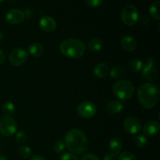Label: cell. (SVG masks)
<instances>
[{"label": "cell", "mask_w": 160, "mask_h": 160, "mask_svg": "<svg viewBox=\"0 0 160 160\" xmlns=\"http://www.w3.org/2000/svg\"><path fill=\"white\" fill-rule=\"evenodd\" d=\"M159 89L157 85L152 83H145L138 89V98L145 109L155 107L159 102Z\"/></svg>", "instance_id": "7a4b0ae2"}, {"label": "cell", "mask_w": 160, "mask_h": 160, "mask_svg": "<svg viewBox=\"0 0 160 160\" xmlns=\"http://www.w3.org/2000/svg\"><path fill=\"white\" fill-rule=\"evenodd\" d=\"M123 109V105L119 100H112L109 102L106 106V109L109 113L117 114L121 112Z\"/></svg>", "instance_id": "9a60e30c"}, {"label": "cell", "mask_w": 160, "mask_h": 160, "mask_svg": "<svg viewBox=\"0 0 160 160\" xmlns=\"http://www.w3.org/2000/svg\"><path fill=\"white\" fill-rule=\"evenodd\" d=\"M122 142L118 138L114 137L112 138H111V140L109 141V149L111 154L114 155V156H117L118 154H120V152H121L122 149Z\"/></svg>", "instance_id": "e0dca14e"}, {"label": "cell", "mask_w": 160, "mask_h": 160, "mask_svg": "<svg viewBox=\"0 0 160 160\" xmlns=\"http://www.w3.org/2000/svg\"><path fill=\"white\" fill-rule=\"evenodd\" d=\"M59 50L63 56L70 59H79L85 53V44L79 39L68 38L59 45Z\"/></svg>", "instance_id": "3957f363"}, {"label": "cell", "mask_w": 160, "mask_h": 160, "mask_svg": "<svg viewBox=\"0 0 160 160\" xmlns=\"http://www.w3.org/2000/svg\"><path fill=\"white\" fill-rule=\"evenodd\" d=\"M30 160H47L44 156H40V155H36V156H33V157L31 158Z\"/></svg>", "instance_id": "e575fe53"}, {"label": "cell", "mask_w": 160, "mask_h": 160, "mask_svg": "<svg viewBox=\"0 0 160 160\" xmlns=\"http://www.w3.org/2000/svg\"><path fill=\"white\" fill-rule=\"evenodd\" d=\"M81 160H100V159L96 155L92 154V153H88V154H85L84 156H83Z\"/></svg>", "instance_id": "4dcf8cb0"}, {"label": "cell", "mask_w": 160, "mask_h": 160, "mask_svg": "<svg viewBox=\"0 0 160 160\" xmlns=\"http://www.w3.org/2000/svg\"><path fill=\"white\" fill-rule=\"evenodd\" d=\"M103 160H118V158L117 157V156H114L111 153H108L103 157Z\"/></svg>", "instance_id": "1f68e13d"}, {"label": "cell", "mask_w": 160, "mask_h": 160, "mask_svg": "<svg viewBox=\"0 0 160 160\" xmlns=\"http://www.w3.org/2000/svg\"><path fill=\"white\" fill-rule=\"evenodd\" d=\"M134 143L137 145L138 148H145L148 145V138L145 137L143 134H140V135L137 136L134 140Z\"/></svg>", "instance_id": "cb8c5ba5"}, {"label": "cell", "mask_w": 160, "mask_h": 160, "mask_svg": "<svg viewBox=\"0 0 160 160\" xmlns=\"http://www.w3.org/2000/svg\"><path fill=\"white\" fill-rule=\"evenodd\" d=\"M65 143L67 149L73 154H82L89 147V142L86 134L81 130L71 129L66 134Z\"/></svg>", "instance_id": "6da1fadb"}, {"label": "cell", "mask_w": 160, "mask_h": 160, "mask_svg": "<svg viewBox=\"0 0 160 160\" xmlns=\"http://www.w3.org/2000/svg\"><path fill=\"white\" fill-rule=\"evenodd\" d=\"M5 59H6V56H5V52L2 50L0 48V65L4 63Z\"/></svg>", "instance_id": "836d02e7"}, {"label": "cell", "mask_w": 160, "mask_h": 160, "mask_svg": "<svg viewBox=\"0 0 160 160\" xmlns=\"http://www.w3.org/2000/svg\"><path fill=\"white\" fill-rule=\"evenodd\" d=\"M25 18V14L23 11L17 9H12L6 13V19L7 22L10 24L17 25L20 24Z\"/></svg>", "instance_id": "8fae6325"}, {"label": "cell", "mask_w": 160, "mask_h": 160, "mask_svg": "<svg viewBox=\"0 0 160 160\" xmlns=\"http://www.w3.org/2000/svg\"><path fill=\"white\" fill-rule=\"evenodd\" d=\"M123 128L126 132L131 134H135L142 129V123L137 117H129L125 119L123 122Z\"/></svg>", "instance_id": "30bf717a"}, {"label": "cell", "mask_w": 160, "mask_h": 160, "mask_svg": "<svg viewBox=\"0 0 160 160\" xmlns=\"http://www.w3.org/2000/svg\"><path fill=\"white\" fill-rule=\"evenodd\" d=\"M103 46L102 42L98 38H93L88 42L87 47L90 51L92 52H98L102 49Z\"/></svg>", "instance_id": "d6986e66"}, {"label": "cell", "mask_w": 160, "mask_h": 160, "mask_svg": "<svg viewBox=\"0 0 160 160\" xmlns=\"http://www.w3.org/2000/svg\"><path fill=\"white\" fill-rule=\"evenodd\" d=\"M39 26L45 32L51 33L56 30V22L52 17L45 16L41 18L40 21H39Z\"/></svg>", "instance_id": "4fadbf2b"}, {"label": "cell", "mask_w": 160, "mask_h": 160, "mask_svg": "<svg viewBox=\"0 0 160 160\" xmlns=\"http://www.w3.org/2000/svg\"><path fill=\"white\" fill-rule=\"evenodd\" d=\"M4 1V0H0V2H3Z\"/></svg>", "instance_id": "74e56055"}, {"label": "cell", "mask_w": 160, "mask_h": 160, "mask_svg": "<svg viewBox=\"0 0 160 160\" xmlns=\"http://www.w3.org/2000/svg\"><path fill=\"white\" fill-rule=\"evenodd\" d=\"M19 154L23 159H29L32 156V150L28 146H22L19 149Z\"/></svg>", "instance_id": "d4e9b609"}, {"label": "cell", "mask_w": 160, "mask_h": 160, "mask_svg": "<svg viewBox=\"0 0 160 160\" xmlns=\"http://www.w3.org/2000/svg\"><path fill=\"white\" fill-rule=\"evenodd\" d=\"M28 51L34 57H40L44 53V47L38 42H34L28 46Z\"/></svg>", "instance_id": "ac0fdd59"}, {"label": "cell", "mask_w": 160, "mask_h": 160, "mask_svg": "<svg viewBox=\"0 0 160 160\" xmlns=\"http://www.w3.org/2000/svg\"><path fill=\"white\" fill-rule=\"evenodd\" d=\"M160 129L159 123L155 120H150L145 123L143 127V133L145 137L152 138L159 133Z\"/></svg>", "instance_id": "7c38bea8"}, {"label": "cell", "mask_w": 160, "mask_h": 160, "mask_svg": "<svg viewBox=\"0 0 160 160\" xmlns=\"http://www.w3.org/2000/svg\"><path fill=\"white\" fill-rule=\"evenodd\" d=\"M114 95L121 101H127L132 97L134 92V84L128 80H120L112 86Z\"/></svg>", "instance_id": "277c9868"}, {"label": "cell", "mask_w": 160, "mask_h": 160, "mask_svg": "<svg viewBox=\"0 0 160 160\" xmlns=\"http://www.w3.org/2000/svg\"><path fill=\"white\" fill-rule=\"evenodd\" d=\"M77 112L78 115L82 118L88 119L95 115L97 112V108L96 106L92 102L85 101L80 103L77 109Z\"/></svg>", "instance_id": "9c48e42d"}, {"label": "cell", "mask_w": 160, "mask_h": 160, "mask_svg": "<svg viewBox=\"0 0 160 160\" xmlns=\"http://www.w3.org/2000/svg\"><path fill=\"white\" fill-rule=\"evenodd\" d=\"M109 71V66L105 62H100L95 67L93 70V73L96 78H104L105 77L107 76Z\"/></svg>", "instance_id": "2e32d148"}, {"label": "cell", "mask_w": 160, "mask_h": 160, "mask_svg": "<svg viewBox=\"0 0 160 160\" xmlns=\"http://www.w3.org/2000/svg\"><path fill=\"white\" fill-rule=\"evenodd\" d=\"M121 48L126 52H133L137 47V42L133 37L130 35H125L120 39Z\"/></svg>", "instance_id": "5bb4252c"}, {"label": "cell", "mask_w": 160, "mask_h": 160, "mask_svg": "<svg viewBox=\"0 0 160 160\" xmlns=\"http://www.w3.org/2000/svg\"><path fill=\"white\" fill-rule=\"evenodd\" d=\"M120 17L124 24L128 26H134L139 19L138 11L137 7L132 4L125 6L121 10Z\"/></svg>", "instance_id": "5b68a950"}, {"label": "cell", "mask_w": 160, "mask_h": 160, "mask_svg": "<svg viewBox=\"0 0 160 160\" xmlns=\"http://www.w3.org/2000/svg\"><path fill=\"white\" fill-rule=\"evenodd\" d=\"M0 160H7V158L3 155H0Z\"/></svg>", "instance_id": "d590c367"}, {"label": "cell", "mask_w": 160, "mask_h": 160, "mask_svg": "<svg viewBox=\"0 0 160 160\" xmlns=\"http://www.w3.org/2000/svg\"><path fill=\"white\" fill-rule=\"evenodd\" d=\"M159 0H157L155 2H153L149 8V15L155 20H159L160 15H159Z\"/></svg>", "instance_id": "7402d4cb"}, {"label": "cell", "mask_w": 160, "mask_h": 160, "mask_svg": "<svg viewBox=\"0 0 160 160\" xmlns=\"http://www.w3.org/2000/svg\"><path fill=\"white\" fill-rule=\"evenodd\" d=\"M86 3L91 8H98L103 3V0H86Z\"/></svg>", "instance_id": "f1b7e54d"}, {"label": "cell", "mask_w": 160, "mask_h": 160, "mask_svg": "<svg viewBox=\"0 0 160 160\" xmlns=\"http://www.w3.org/2000/svg\"><path fill=\"white\" fill-rule=\"evenodd\" d=\"M2 110L6 114V116H11L15 112L16 107L12 102H6L2 105Z\"/></svg>", "instance_id": "603a6c76"}, {"label": "cell", "mask_w": 160, "mask_h": 160, "mask_svg": "<svg viewBox=\"0 0 160 160\" xmlns=\"http://www.w3.org/2000/svg\"><path fill=\"white\" fill-rule=\"evenodd\" d=\"M15 140L17 144L19 145H23L28 140V136H27L26 133L23 131H19L16 134Z\"/></svg>", "instance_id": "484cf974"}, {"label": "cell", "mask_w": 160, "mask_h": 160, "mask_svg": "<svg viewBox=\"0 0 160 160\" xmlns=\"http://www.w3.org/2000/svg\"><path fill=\"white\" fill-rule=\"evenodd\" d=\"M128 67H129V70L131 72H133V73H137V72H139L140 70H142V69L143 68V62L140 59H132L128 63Z\"/></svg>", "instance_id": "44dd1931"}, {"label": "cell", "mask_w": 160, "mask_h": 160, "mask_svg": "<svg viewBox=\"0 0 160 160\" xmlns=\"http://www.w3.org/2000/svg\"><path fill=\"white\" fill-rule=\"evenodd\" d=\"M65 148H66L65 143H64V142H62V141H60V140L56 141V142L54 143V145H53V150L55 151V152L58 153V154L62 152L65 150Z\"/></svg>", "instance_id": "4316f807"}, {"label": "cell", "mask_w": 160, "mask_h": 160, "mask_svg": "<svg viewBox=\"0 0 160 160\" xmlns=\"http://www.w3.org/2000/svg\"><path fill=\"white\" fill-rule=\"evenodd\" d=\"M142 76L145 81H153L157 79L158 71L155 66L154 59L148 58L147 59L146 64L142 69Z\"/></svg>", "instance_id": "ba28073f"}, {"label": "cell", "mask_w": 160, "mask_h": 160, "mask_svg": "<svg viewBox=\"0 0 160 160\" xmlns=\"http://www.w3.org/2000/svg\"><path fill=\"white\" fill-rule=\"evenodd\" d=\"M59 160H78V158L73 153L66 152L60 156Z\"/></svg>", "instance_id": "f546056e"}, {"label": "cell", "mask_w": 160, "mask_h": 160, "mask_svg": "<svg viewBox=\"0 0 160 160\" xmlns=\"http://www.w3.org/2000/svg\"><path fill=\"white\" fill-rule=\"evenodd\" d=\"M109 76L114 80H119L124 76L125 70L121 66H115L109 71Z\"/></svg>", "instance_id": "ffe728a7"}, {"label": "cell", "mask_w": 160, "mask_h": 160, "mask_svg": "<svg viewBox=\"0 0 160 160\" xmlns=\"http://www.w3.org/2000/svg\"><path fill=\"white\" fill-rule=\"evenodd\" d=\"M118 160H137L136 156L131 152L125 151L119 156Z\"/></svg>", "instance_id": "83f0119b"}, {"label": "cell", "mask_w": 160, "mask_h": 160, "mask_svg": "<svg viewBox=\"0 0 160 160\" xmlns=\"http://www.w3.org/2000/svg\"><path fill=\"white\" fill-rule=\"evenodd\" d=\"M140 22L142 25H147L148 23V22H149V19H148V17L147 16H142L141 17Z\"/></svg>", "instance_id": "d6a6232c"}, {"label": "cell", "mask_w": 160, "mask_h": 160, "mask_svg": "<svg viewBox=\"0 0 160 160\" xmlns=\"http://www.w3.org/2000/svg\"><path fill=\"white\" fill-rule=\"evenodd\" d=\"M28 57V52L21 48H14L10 52L9 56V62L15 67H20L25 63Z\"/></svg>", "instance_id": "52a82bcc"}, {"label": "cell", "mask_w": 160, "mask_h": 160, "mask_svg": "<svg viewBox=\"0 0 160 160\" xmlns=\"http://www.w3.org/2000/svg\"><path fill=\"white\" fill-rule=\"evenodd\" d=\"M17 130L16 120L10 116H4L0 118V133L5 137L12 136Z\"/></svg>", "instance_id": "8992f818"}, {"label": "cell", "mask_w": 160, "mask_h": 160, "mask_svg": "<svg viewBox=\"0 0 160 160\" xmlns=\"http://www.w3.org/2000/svg\"><path fill=\"white\" fill-rule=\"evenodd\" d=\"M3 38H4V34H3L2 33L1 31H0V42H2Z\"/></svg>", "instance_id": "8d00e7d4"}]
</instances>
